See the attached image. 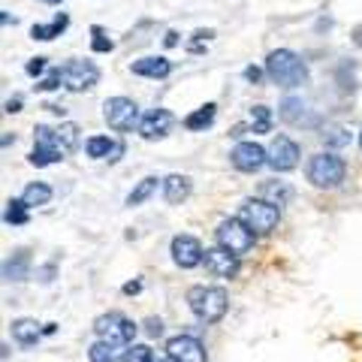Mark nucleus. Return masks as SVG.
I'll return each instance as SVG.
<instances>
[{
	"label": "nucleus",
	"mask_w": 362,
	"mask_h": 362,
	"mask_svg": "<svg viewBox=\"0 0 362 362\" xmlns=\"http://www.w3.org/2000/svg\"><path fill=\"white\" fill-rule=\"evenodd\" d=\"M239 218H242L247 226H251L257 235H269V233L278 226V221H281V209L272 206L269 199L257 197V199H245V202H242Z\"/></svg>",
	"instance_id": "423d86ee"
},
{
	"label": "nucleus",
	"mask_w": 362,
	"mask_h": 362,
	"mask_svg": "<svg viewBox=\"0 0 362 362\" xmlns=\"http://www.w3.org/2000/svg\"><path fill=\"white\" fill-rule=\"evenodd\" d=\"M194 40H197V42H202V40H211V30H197V33H194Z\"/></svg>",
	"instance_id": "79ce46f5"
},
{
	"label": "nucleus",
	"mask_w": 362,
	"mask_h": 362,
	"mask_svg": "<svg viewBox=\"0 0 362 362\" xmlns=\"http://www.w3.org/2000/svg\"><path fill=\"white\" fill-rule=\"evenodd\" d=\"M58 139L64 145V151L73 154L78 148V127H76V124H61V127H58Z\"/></svg>",
	"instance_id": "7c9ffc66"
},
{
	"label": "nucleus",
	"mask_w": 362,
	"mask_h": 362,
	"mask_svg": "<svg viewBox=\"0 0 362 362\" xmlns=\"http://www.w3.org/2000/svg\"><path fill=\"white\" fill-rule=\"evenodd\" d=\"M145 335L148 338H160L163 335V320L160 317H148V320H145Z\"/></svg>",
	"instance_id": "72a5a7b5"
},
{
	"label": "nucleus",
	"mask_w": 362,
	"mask_h": 362,
	"mask_svg": "<svg viewBox=\"0 0 362 362\" xmlns=\"http://www.w3.org/2000/svg\"><path fill=\"white\" fill-rule=\"evenodd\" d=\"M90 49H94V52H112V49H115V42L106 40L100 28H94V42H90Z\"/></svg>",
	"instance_id": "473e14b6"
},
{
	"label": "nucleus",
	"mask_w": 362,
	"mask_h": 362,
	"mask_svg": "<svg viewBox=\"0 0 362 362\" xmlns=\"http://www.w3.org/2000/svg\"><path fill=\"white\" fill-rule=\"evenodd\" d=\"M66 157L64 145L58 139V130L45 127V124H37L33 127V151H30V163L42 169V166H52V163H61Z\"/></svg>",
	"instance_id": "0eeeda50"
},
{
	"label": "nucleus",
	"mask_w": 362,
	"mask_h": 362,
	"mask_svg": "<svg viewBox=\"0 0 362 362\" xmlns=\"http://www.w3.org/2000/svg\"><path fill=\"white\" fill-rule=\"evenodd\" d=\"M259 197L269 199L272 206H287V202L293 199V190L284 185V181H263V187H259Z\"/></svg>",
	"instance_id": "aec40b11"
},
{
	"label": "nucleus",
	"mask_w": 362,
	"mask_h": 362,
	"mask_svg": "<svg viewBox=\"0 0 362 362\" xmlns=\"http://www.w3.org/2000/svg\"><path fill=\"white\" fill-rule=\"evenodd\" d=\"M350 145V130L338 127L332 133H326V148H347Z\"/></svg>",
	"instance_id": "2f4dec72"
},
{
	"label": "nucleus",
	"mask_w": 362,
	"mask_h": 362,
	"mask_svg": "<svg viewBox=\"0 0 362 362\" xmlns=\"http://www.w3.org/2000/svg\"><path fill=\"white\" fill-rule=\"evenodd\" d=\"M139 290H142V281H130V284H124V293H127V296H136Z\"/></svg>",
	"instance_id": "4c0bfd02"
},
{
	"label": "nucleus",
	"mask_w": 362,
	"mask_h": 362,
	"mask_svg": "<svg viewBox=\"0 0 362 362\" xmlns=\"http://www.w3.org/2000/svg\"><path fill=\"white\" fill-rule=\"evenodd\" d=\"M202 263H206V272L211 278H235V275H239V257L230 254L221 245L218 247H206Z\"/></svg>",
	"instance_id": "f8f14e48"
},
{
	"label": "nucleus",
	"mask_w": 362,
	"mask_h": 362,
	"mask_svg": "<svg viewBox=\"0 0 362 362\" xmlns=\"http://www.w3.org/2000/svg\"><path fill=\"white\" fill-rule=\"evenodd\" d=\"M187 305H190V311H194V317H199L202 323H218L226 314V308H230V299H226L223 287L199 284V287L187 290Z\"/></svg>",
	"instance_id": "f03ea898"
},
{
	"label": "nucleus",
	"mask_w": 362,
	"mask_h": 362,
	"mask_svg": "<svg viewBox=\"0 0 362 362\" xmlns=\"http://www.w3.org/2000/svg\"><path fill=\"white\" fill-rule=\"evenodd\" d=\"M266 76L281 88H299L308 82V66L290 49H275L266 58Z\"/></svg>",
	"instance_id": "f257e3e1"
},
{
	"label": "nucleus",
	"mask_w": 362,
	"mask_h": 362,
	"mask_svg": "<svg viewBox=\"0 0 362 362\" xmlns=\"http://www.w3.org/2000/svg\"><path fill=\"white\" fill-rule=\"evenodd\" d=\"M214 239H218V245L226 247L230 254L245 257V254H251V247L257 242V233L242 218H226V221L218 223V233H214Z\"/></svg>",
	"instance_id": "20e7f679"
},
{
	"label": "nucleus",
	"mask_w": 362,
	"mask_h": 362,
	"mask_svg": "<svg viewBox=\"0 0 362 362\" xmlns=\"http://www.w3.org/2000/svg\"><path fill=\"white\" fill-rule=\"evenodd\" d=\"M139 326H136L130 317H124L121 311H109V314H100L94 320V335L100 341H109L115 347H130Z\"/></svg>",
	"instance_id": "7ed1b4c3"
},
{
	"label": "nucleus",
	"mask_w": 362,
	"mask_h": 362,
	"mask_svg": "<svg viewBox=\"0 0 362 362\" xmlns=\"http://www.w3.org/2000/svg\"><path fill=\"white\" fill-rule=\"evenodd\" d=\"M169 251H173V263L178 269H194V266L202 263V257H206L202 245L194 239V235H175Z\"/></svg>",
	"instance_id": "ddd939ff"
},
{
	"label": "nucleus",
	"mask_w": 362,
	"mask_h": 362,
	"mask_svg": "<svg viewBox=\"0 0 362 362\" xmlns=\"http://www.w3.org/2000/svg\"><path fill=\"white\" fill-rule=\"evenodd\" d=\"M272 130V109L254 106L251 109V133H269Z\"/></svg>",
	"instance_id": "cd10ccee"
},
{
	"label": "nucleus",
	"mask_w": 362,
	"mask_h": 362,
	"mask_svg": "<svg viewBox=\"0 0 362 362\" xmlns=\"http://www.w3.org/2000/svg\"><path fill=\"white\" fill-rule=\"evenodd\" d=\"M154 362H175V359H169V356H166V359H154Z\"/></svg>",
	"instance_id": "a18cd8bd"
},
{
	"label": "nucleus",
	"mask_w": 362,
	"mask_h": 362,
	"mask_svg": "<svg viewBox=\"0 0 362 362\" xmlns=\"http://www.w3.org/2000/svg\"><path fill=\"white\" fill-rule=\"evenodd\" d=\"M169 127H173V115H169L166 109H154L142 118L139 133H142V139H163L169 133Z\"/></svg>",
	"instance_id": "2eb2a0df"
},
{
	"label": "nucleus",
	"mask_w": 362,
	"mask_h": 362,
	"mask_svg": "<svg viewBox=\"0 0 362 362\" xmlns=\"http://www.w3.org/2000/svg\"><path fill=\"white\" fill-rule=\"evenodd\" d=\"M103 118L112 130L118 133H127L133 127H139L142 124V115H139V106L133 103L130 97H109L103 103Z\"/></svg>",
	"instance_id": "6e6552de"
},
{
	"label": "nucleus",
	"mask_w": 362,
	"mask_h": 362,
	"mask_svg": "<svg viewBox=\"0 0 362 362\" xmlns=\"http://www.w3.org/2000/svg\"><path fill=\"white\" fill-rule=\"evenodd\" d=\"M88 359L90 362H121V356H118V350H115V344H109V341H97L88 347Z\"/></svg>",
	"instance_id": "393cba45"
},
{
	"label": "nucleus",
	"mask_w": 362,
	"mask_h": 362,
	"mask_svg": "<svg viewBox=\"0 0 362 362\" xmlns=\"http://www.w3.org/2000/svg\"><path fill=\"white\" fill-rule=\"evenodd\" d=\"M214 115H218V106L206 103V106H199L197 112H190V115L185 118V127L187 130H206V127L214 124Z\"/></svg>",
	"instance_id": "5701e85b"
},
{
	"label": "nucleus",
	"mask_w": 362,
	"mask_h": 362,
	"mask_svg": "<svg viewBox=\"0 0 362 362\" xmlns=\"http://www.w3.org/2000/svg\"><path fill=\"white\" fill-rule=\"evenodd\" d=\"M121 154H124V145L118 142V148H115V154H112V160H109V163H118V160H121Z\"/></svg>",
	"instance_id": "37998d69"
},
{
	"label": "nucleus",
	"mask_w": 362,
	"mask_h": 362,
	"mask_svg": "<svg viewBox=\"0 0 362 362\" xmlns=\"http://www.w3.org/2000/svg\"><path fill=\"white\" fill-rule=\"evenodd\" d=\"M100 82V70L90 61H70L61 66V85L73 94H82V90H90Z\"/></svg>",
	"instance_id": "1a4fd4ad"
},
{
	"label": "nucleus",
	"mask_w": 362,
	"mask_h": 362,
	"mask_svg": "<svg viewBox=\"0 0 362 362\" xmlns=\"http://www.w3.org/2000/svg\"><path fill=\"white\" fill-rule=\"evenodd\" d=\"M28 76H42L45 73V58H30V64L25 66Z\"/></svg>",
	"instance_id": "c9c22d12"
},
{
	"label": "nucleus",
	"mask_w": 362,
	"mask_h": 362,
	"mask_svg": "<svg viewBox=\"0 0 362 362\" xmlns=\"http://www.w3.org/2000/svg\"><path fill=\"white\" fill-rule=\"evenodd\" d=\"M6 112H9V115H13V112H21V97L6 100Z\"/></svg>",
	"instance_id": "58836bf2"
},
{
	"label": "nucleus",
	"mask_w": 362,
	"mask_h": 362,
	"mask_svg": "<svg viewBox=\"0 0 362 362\" xmlns=\"http://www.w3.org/2000/svg\"><path fill=\"white\" fill-rule=\"evenodd\" d=\"M28 202L25 199H9V206H6V223H13V226H25L28 223Z\"/></svg>",
	"instance_id": "c85d7f7f"
},
{
	"label": "nucleus",
	"mask_w": 362,
	"mask_h": 362,
	"mask_svg": "<svg viewBox=\"0 0 362 362\" xmlns=\"http://www.w3.org/2000/svg\"><path fill=\"white\" fill-rule=\"evenodd\" d=\"M157 181H160V178H154V175L142 178L139 185H136V187L130 190V194H127V206H130V209H133V206H142V202L148 199V197L154 194V190H157Z\"/></svg>",
	"instance_id": "b1692460"
},
{
	"label": "nucleus",
	"mask_w": 362,
	"mask_h": 362,
	"mask_svg": "<svg viewBox=\"0 0 362 362\" xmlns=\"http://www.w3.org/2000/svg\"><path fill=\"white\" fill-rule=\"evenodd\" d=\"M344 160L341 157H335V154H314L308 166H305V175H308V181L314 187H320V190H332L338 187L344 181Z\"/></svg>",
	"instance_id": "39448f33"
},
{
	"label": "nucleus",
	"mask_w": 362,
	"mask_h": 362,
	"mask_svg": "<svg viewBox=\"0 0 362 362\" xmlns=\"http://www.w3.org/2000/svg\"><path fill=\"white\" fill-rule=\"evenodd\" d=\"M21 199H25L30 209H33V206H45V202L52 199V187L42 185V181H37V185H28L25 194H21Z\"/></svg>",
	"instance_id": "a878e982"
},
{
	"label": "nucleus",
	"mask_w": 362,
	"mask_h": 362,
	"mask_svg": "<svg viewBox=\"0 0 362 362\" xmlns=\"http://www.w3.org/2000/svg\"><path fill=\"white\" fill-rule=\"evenodd\" d=\"M230 160L235 169H242V173H257V169H263L269 163V151L257 142H239L230 151Z\"/></svg>",
	"instance_id": "9b49d317"
},
{
	"label": "nucleus",
	"mask_w": 362,
	"mask_h": 362,
	"mask_svg": "<svg viewBox=\"0 0 362 362\" xmlns=\"http://www.w3.org/2000/svg\"><path fill=\"white\" fill-rule=\"evenodd\" d=\"M281 118L287 124H302L305 121V103L296 97H287L284 103H281Z\"/></svg>",
	"instance_id": "bb28decb"
},
{
	"label": "nucleus",
	"mask_w": 362,
	"mask_h": 362,
	"mask_svg": "<svg viewBox=\"0 0 362 362\" xmlns=\"http://www.w3.org/2000/svg\"><path fill=\"white\" fill-rule=\"evenodd\" d=\"M66 25H70V18L61 13V16H54L52 25H33V28H30V37L49 42V40H54V37H61V33L66 30Z\"/></svg>",
	"instance_id": "4be33fe9"
},
{
	"label": "nucleus",
	"mask_w": 362,
	"mask_h": 362,
	"mask_svg": "<svg viewBox=\"0 0 362 362\" xmlns=\"http://www.w3.org/2000/svg\"><path fill=\"white\" fill-rule=\"evenodd\" d=\"M166 356L175 362H206V347L194 335H175L166 341Z\"/></svg>",
	"instance_id": "4468645a"
},
{
	"label": "nucleus",
	"mask_w": 362,
	"mask_h": 362,
	"mask_svg": "<svg viewBox=\"0 0 362 362\" xmlns=\"http://www.w3.org/2000/svg\"><path fill=\"white\" fill-rule=\"evenodd\" d=\"M42 4H61V0H42Z\"/></svg>",
	"instance_id": "49530a36"
},
{
	"label": "nucleus",
	"mask_w": 362,
	"mask_h": 362,
	"mask_svg": "<svg viewBox=\"0 0 362 362\" xmlns=\"http://www.w3.org/2000/svg\"><path fill=\"white\" fill-rule=\"evenodd\" d=\"M359 148H362V133H359Z\"/></svg>",
	"instance_id": "de8ad7c7"
},
{
	"label": "nucleus",
	"mask_w": 362,
	"mask_h": 362,
	"mask_svg": "<svg viewBox=\"0 0 362 362\" xmlns=\"http://www.w3.org/2000/svg\"><path fill=\"white\" fill-rule=\"evenodd\" d=\"M245 78H247L251 85H257L259 78H263V70H259V66H247V70H245Z\"/></svg>",
	"instance_id": "e433bc0d"
},
{
	"label": "nucleus",
	"mask_w": 362,
	"mask_h": 362,
	"mask_svg": "<svg viewBox=\"0 0 362 362\" xmlns=\"http://www.w3.org/2000/svg\"><path fill=\"white\" fill-rule=\"evenodd\" d=\"M118 142L109 139V136H90L85 142V154L94 157V160H112V154H115Z\"/></svg>",
	"instance_id": "6ab92c4d"
},
{
	"label": "nucleus",
	"mask_w": 362,
	"mask_h": 362,
	"mask_svg": "<svg viewBox=\"0 0 362 362\" xmlns=\"http://www.w3.org/2000/svg\"><path fill=\"white\" fill-rule=\"evenodd\" d=\"M121 362H154V350L148 344H130L121 354Z\"/></svg>",
	"instance_id": "c756f323"
},
{
	"label": "nucleus",
	"mask_w": 362,
	"mask_h": 362,
	"mask_svg": "<svg viewBox=\"0 0 362 362\" xmlns=\"http://www.w3.org/2000/svg\"><path fill=\"white\" fill-rule=\"evenodd\" d=\"M130 70L136 76H145V78H166L169 73H173V64H169L166 58H139Z\"/></svg>",
	"instance_id": "f3484780"
},
{
	"label": "nucleus",
	"mask_w": 362,
	"mask_h": 362,
	"mask_svg": "<svg viewBox=\"0 0 362 362\" xmlns=\"http://www.w3.org/2000/svg\"><path fill=\"white\" fill-rule=\"evenodd\" d=\"M40 335H42L40 323H37V320H30V317H21V320L13 323V338H16L21 347H33V344L40 341Z\"/></svg>",
	"instance_id": "a211bd4d"
},
{
	"label": "nucleus",
	"mask_w": 362,
	"mask_h": 362,
	"mask_svg": "<svg viewBox=\"0 0 362 362\" xmlns=\"http://www.w3.org/2000/svg\"><path fill=\"white\" fill-rule=\"evenodd\" d=\"M37 88H40V90H54V88H61V70H52Z\"/></svg>",
	"instance_id": "f704fd0d"
},
{
	"label": "nucleus",
	"mask_w": 362,
	"mask_h": 362,
	"mask_svg": "<svg viewBox=\"0 0 362 362\" xmlns=\"http://www.w3.org/2000/svg\"><path fill=\"white\" fill-rule=\"evenodd\" d=\"M163 42L169 45V49H173V45L178 42V33H175V30H169V33H166V40H163Z\"/></svg>",
	"instance_id": "a19ab883"
},
{
	"label": "nucleus",
	"mask_w": 362,
	"mask_h": 362,
	"mask_svg": "<svg viewBox=\"0 0 362 362\" xmlns=\"http://www.w3.org/2000/svg\"><path fill=\"white\" fill-rule=\"evenodd\" d=\"M28 269H30V254H28V251H16L13 257L6 259L4 278H6V281H25V278H28Z\"/></svg>",
	"instance_id": "412c9836"
},
{
	"label": "nucleus",
	"mask_w": 362,
	"mask_h": 362,
	"mask_svg": "<svg viewBox=\"0 0 362 362\" xmlns=\"http://www.w3.org/2000/svg\"><path fill=\"white\" fill-rule=\"evenodd\" d=\"M54 329H58L54 323H45V326H42V335H54Z\"/></svg>",
	"instance_id": "c03bdc74"
},
{
	"label": "nucleus",
	"mask_w": 362,
	"mask_h": 362,
	"mask_svg": "<svg viewBox=\"0 0 362 362\" xmlns=\"http://www.w3.org/2000/svg\"><path fill=\"white\" fill-rule=\"evenodd\" d=\"M190 178L187 175H166L163 178V197L169 206H181L187 197H190Z\"/></svg>",
	"instance_id": "dca6fc26"
},
{
	"label": "nucleus",
	"mask_w": 362,
	"mask_h": 362,
	"mask_svg": "<svg viewBox=\"0 0 362 362\" xmlns=\"http://www.w3.org/2000/svg\"><path fill=\"white\" fill-rule=\"evenodd\" d=\"M299 163V145L290 136H275L269 145V166L275 173H290Z\"/></svg>",
	"instance_id": "9d476101"
},
{
	"label": "nucleus",
	"mask_w": 362,
	"mask_h": 362,
	"mask_svg": "<svg viewBox=\"0 0 362 362\" xmlns=\"http://www.w3.org/2000/svg\"><path fill=\"white\" fill-rule=\"evenodd\" d=\"M350 40H354V45H359V49H362V25H356V28H354V33H350Z\"/></svg>",
	"instance_id": "ea45409f"
}]
</instances>
